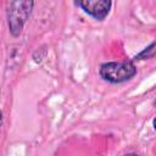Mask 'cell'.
Returning a JSON list of instances; mask_svg holds the SVG:
<instances>
[{
	"label": "cell",
	"mask_w": 156,
	"mask_h": 156,
	"mask_svg": "<svg viewBox=\"0 0 156 156\" xmlns=\"http://www.w3.org/2000/svg\"><path fill=\"white\" fill-rule=\"evenodd\" d=\"M99 73L104 80L112 84H119L132 79L136 74V67L133 61L106 62L101 65Z\"/></svg>",
	"instance_id": "obj_1"
},
{
	"label": "cell",
	"mask_w": 156,
	"mask_h": 156,
	"mask_svg": "<svg viewBox=\"0 0 156 156\" xmlns=\"http://www.w3.org/2000/svg\"><path fill=\"white\" fill-rule=\"evenodd\" d=\"M33 6H34L33 1H11L7 5L9 28L13 37L21 34L23 24L29 17Z\"/></svg>",
	"instance_id": "obj_2"
},
{
	"label": "cell",
	"mask_w": 156,
	"mask_h": 156,
	"mask_svg": "<svg viewBox=\"0 0 156 156\" xmlns=\"http://www.w3.org/2000/svg\"><path fill=\"white\" fill-rule=\"evenodd\" d=\"M76 4L80 6L85 13L98 21L105 20L112 6V2L110 0H82L77 1Z\"/></svg>",
	"instance_id": "obj_3"
},
{
	"label": "cell",
	"mask_w": 156,
	"mask_h": 156,
	"mask_svg": "<svg viewBox=\"0 0 156 156\" xmlns=\"http://www.w3.org/2000/svg\"><path fill=\"white\" fill-rule=\"evenodd\" d=\"M155 55H156V41L151 43L147 48H145L141 52H139L134 57V60H146V58H150V57H152Z\"/></svg>",
	"instance_id": "obj_4"
},
{
	"label": "cell",
	"mask_w": 156,
	"mask_h": 156,
	"mask_svg": "<svg viewBox=\"0 0 156 156\" xmlns=\"http://www.w3.org/2000/svg\"><path fill=\"white\" fill-rule=\"evenodd\" d=\"M124 156H138L136 154H127V155H124Z\"/></svg>",
	"instance_id": "obj_5"
},
{
	"label": "cell",
	"mask_w": 156,
	"mask_h": 156,
	"mask_svg": "<svg viewBox=\"0 0 156 156\" xmlns=\"http://www.w3.org/2000/svg\"><path fill=\"white\" fill-rule=\"evenodd\" d=\"M152 124H154V128L156 129V117H155V119H154V122H152Z\"/></svg>",
	"instance_id": "obj_6"
},
{
	"label": "cell",
	"mask_w": 156,
	"mask_h": 156,
	"mask_svg": "<svg viewBox=\"0 0 156 156\" xmlns=\"http://www.w3.org/2000/svg\"><path fill=\"white\" fill-rule=\"evenodd\" d=\"M155 105H156V102H155Z\"/></svg>",
	"instance_id": "obj_7"
}]
</instances>
